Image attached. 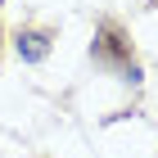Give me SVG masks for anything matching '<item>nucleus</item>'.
Here are the masks:
<instances>
[{"label": "nucleus", "instance_id": "nucleus-1", "mask_svg": "<svg viewBox=\"0 0 158 158\" xmlns=\"http://www.w3.org/2000/svg\"><path fill=\"white\" fill-rule=\"evenodd\" d=\"M18 54H23L27 63H41L50 54V36L45 32H23V36H18Z\"/></svg>", "mask_w": 158, "mask_h": 158}]
</instances>
